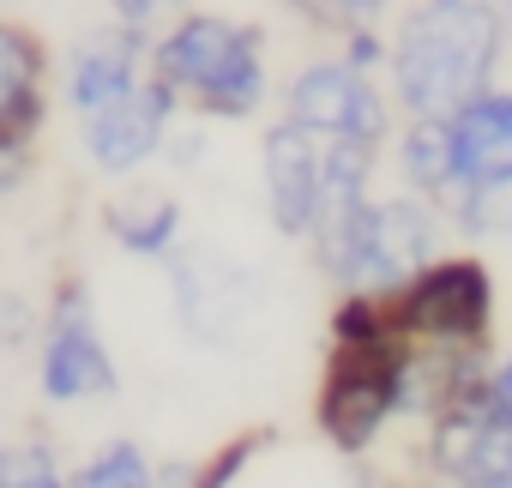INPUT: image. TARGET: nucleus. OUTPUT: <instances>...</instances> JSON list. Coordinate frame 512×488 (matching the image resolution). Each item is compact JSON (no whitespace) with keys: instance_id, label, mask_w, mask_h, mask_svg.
<instances>
[{"instance_id":"nucleus-9","label":"nucleus","mask_w":512,"mask_h":488,"mask_svg":"<svg viewBox=\"0 0 512 488\" xmlns=\"http://www.w3.org/2000/svg\"><path fill=\"white\" fill-rule=\"evenodd\" d=\"M43 392L55 404H79V398H103L115 392V362L91 326V308L85 296H67L55 326H49V344H43Z\"/></svg>"},{"instance_id":"nucleus-18","label":"nucleus","mask_w":512,"mask_h":488,"mask_svg":"<svg viewBox=\"0 0 512 488\" xmlns=\"http://www.w3.org/2000/svg\"><path fill=\"white\" fill-rule=\"evenodd\" d=\"M145 476H151V470H145V452H139V446H103V452L79 470L85 488H115V482L133 488V482H145Z\"/></svg>"},{"instance_id":"nucleus-21","label":"nucleus","mask_w":512,"mask_h":488,"mask_svg":"<svg viewBox=\"0 0 512 488\" xmlns=\"http://www.w3.org/2000/svg\"><path fill=\"white\" fill-rule=\"evenodd\" d=\"M506 25H512V7H506Z\"/></svg>"},{"instance_id":"nucleus-5","label":"nucleus","mask_w":512,"mask_h":488,"mask_svg":"<svg viewBox=\"0 0 512 488\" xmlns=\"http://www.w3.org/2000/svg\"><path fill=\"white\" fill-rule=\"evenodd\" d=\"M290 121L326 133V139H362V145H380L386 139V103L374 91V79L356 67V61H314L296 73L290 97H284Z\"/></svg>"},{"instance_id":"nucleus-6","label":"nucleus","mask_w":512,"mask_h":488,"mask_svg":"<svg viewBox=\"0 0 512 488\" xmlns=\"http://www.w3.org/2000/svg\"><path fill=\"white\" fill-rule=\"evenodd\" d=\"M175 97H181L175 85L139 79L127 97L91 109V115H85V151L97 157V169L133 175V169L163 145V127H169V115H175Z\"/></svg>"},{"instance_id":"nucleus-4","label":"nucleus","mask_w":512,"mask_h":488,"mask_svg":"<svg viewBox=\"0 0 512 488\" xmlns=\"http://www.w3.org/2000/svg\"><path fill=\"white\" fill-rule=\"evenodd\" d=\"M398 320L410 338L434 344H482L494 320V284L482 260H428L398 290Z\"/></svg>"},{"instance_id":"nucleus-7","label":"nucleus","mask_w":512,"mask_h":488,"mask_svg":"<svg viewBox=\"0 0 512 488\" xmlns=\"http://www.w3.org/2000/svg\"><path fill=\"white\" fill-rule=\"evenodd\" d=\"M320 175H326V133L302 121H284L266 133V199L284 235H314Z\"/></svg>"},{"instance_id":"nucleus-11","label":"nucleus","mask_w":512,"mask_h":488,"mask_svg":"<svg viewBox=\"0 0 512 488\" xmlns=\"http://www.w3.org/2000/svg\"><path fill=\"white\" fill-rule=\"evenodd\" d=\"M260 91H266V61H260V31H247V25H235V37H229V49L217 55V67L193 85V103L205 109V115H253L260 109Z\"/></svg>"},{"instance_id":"nucleus-8","label":"nucleus","mask_w":512,"mask_h":488,"mask_svg":"<svg viewBox=\"0 0 512 488\" xmlns=\"http://www.w3.org/2000/svg\"><path fill=\"white\" fill-rule=\"evenodd\" d=\"M452 127V169H458V193H506L512 187V97H470L458 115H446Z\"/></svg>"},{"instance_id":"nucleus-20","label":"nucleus","mask_w":512,"mask_h":488,"mask_svg":"<svg viewBox=\"0 0 512 488\" xmlns=\"http://www.w3.org/2000/svg\"><path fill=\"white\" fill-rule=\"evenodd\" d=\"M488 428L512 434V356L500 368H488Z\"/></svg>"},{"instance_id":"nucleus-12","label":"nucleus","mask_w":512,"mask_h":488,"mask_svg":"<svg viewBox=\"0 0 512 488\" xmlns=\"http://www.w3.org/2000/svg\"><path fill=\"white\" fill-rule=\"evenodd\" d=\"M229 37H235L229 19H211V13L181 19V25L151 49V79H163V85H175V91H193V85L217 67V55L229 49Z\"/></svg>"},{"instance_id":"nucleus-13","label":"nucleus","mask_w":512,"mask_h":488,"mask_svg":"<svg viewBox=\"0 0 512 488\" xmlns=\"http://www.w3.org/2000/svg\"><path fill=\"white\" fill-rule=\"evenodd\" d=\"M139 43H145V37H133L127 49H121V43L85 49V55L73 61L67 91H73V109H79V115H91V109H103V103H115V97H127V91L139 85Z\"/></svg>"},{"instance_id":"nucleus-17","label":"nucleus","mask_w":512,"mask_h":488,"mask_svg":"<svg viewBox=\"0 0 512 488\" xmlns=\"http://www.w3.org/2000/svg\"><path fill=\"white\" fill-rule=\"evenodd\" d=\"M290 7L308 25H326V31L350 37V31H374V19L386 13V0H290Z\"/></svg>"},{"instance_id":"nucleus-16","label":"nucleus","mask_w":512,"mask_h":488,"mask_svg":"<svg viewBox=\"0 0 512 488\" xmlns=\"http://www.w3.org/2000/svg\"><path fill=\"white\" fill-rule=\"evenodd\" d=\"M175 223H181V205H175V199H151V205H139V211H133V205L109 211L115 241H121V248H133V254H169Z\"/></svg>"},{"instance_id":"nucleus-3","label":"nucleus","mask_w":512,"mask_h":488,"mask_svg":"<svg viewBox=\"0 0 512 488\" xmlns=\"http://www.w3.org/2000/svg\"><path fill=\"white\" fill-rule=\"evenodd\" d=\"M434 211L422 199H380V205H362L356 223L344 229L338 254L326 260L332 278H344L350 290H404L428 260H434Z\"/></svg>"},{"instance_id":"nucleus-2","label":"nucleus","mask_w":512,"mask_h":488,"mask_svg":"<svg viewBox=\"0 0 512 488\" xmlns=\"http://www.w3.org/2000/svg\"><path fill=\"white\" fill-rule=\"evenodd\" d=\"M410 332H392V338H338L332 362H326V380H320V434L338 446V452H362L374 446V434L386 428V416L404 404V380H410Z\"/></svg>"},{"instance_id":"nucleus-1","label":"nucleus","mask_w":512,"mask_h":488,"mask_svg":"<svg viewBox=\"0 0 512 488\" xmlns=\"http://www.w3.org/2000/svg\"><path fill=\"white\" fill-rule=\"evenodd\" d=\"M500 0H416L392 43V79L410 115H458L500 61Z\"/></svg>"},{"instance_id":"nucleus-19","label":"nucleus","mask_w":512,"mask_h":488,"mask_svg":"<svg viewBox=\"0 0 512 488\" xmlns=\"http://www.w3.org/2000/svg\"><path fill=\"white\" fill-rule=\"evenodd\" d=\"M260 446H266V434H260V428H253V434H241L235 446H223V452H217V458L199 470V482H235V476H241V464H247L253 452H260Z\"/></svg>"},{"instance_id":"nucleus-10","label":"nucleus","mask_w":512,"mask_h":488,"mask_svg":"<svg viewBox=\"0 0 512 488\" xmlns=\"http://www.w3.org/2000/svg\"><path fill=\"white\" fill-rule=\"evenodd\" d=\"M43 79L49 55L25 25H0V157L19 151L43 127Z\"/></svg>"},{"instance_id":"nucleus-15","label":"nucleus","mask_w":512,"mask_h":488,"mask_svg":"<svg viewBox=\"0 0 512 488\" xmlns=\"http://www.w3.org/2000/svg\"><path fill=\"white\" fill-rule=\"evenodd\" d=\"M446 434H458V446L440 452L446 476L482 482V488H512V434L506 428L482 422V428H446Z\"/></svg>"},{"instance_id":"nucleus-14","label":"nucleus","mask_w":512,"mask_h":488,"mask_svg":"<svg viewBox=\"0 0 512 488\" xmlns=\"http://www.w3.org/2000/svg\"><path fill=\"white\" fill-rule=\"evenodd\" d=\"M404 181L422 199H452L458 193V169H452V127L440 115H416V127L404 133Z\"/></svg>"}]
</instances>
